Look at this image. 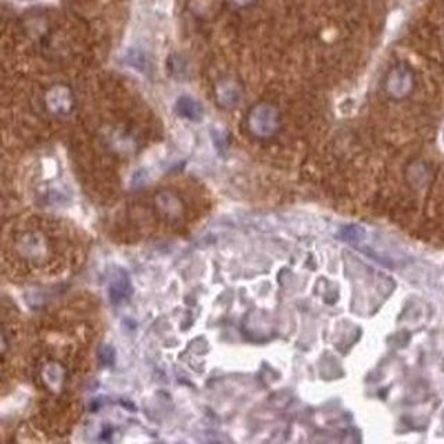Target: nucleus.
<instances>
[{"label":"nucleus","mask_w":444,"mask_h":444,"mask_svg":"<svg viewBox=\"0 0 444 444\" xmlns=\"http://www.w3.org/2000/svg\"><path fill=\"white\" fill-rule=\"evenodd\" d=\"M412 85H414L412 74L403 66L393 68L386 82L387 92L394 99H403L407 95H409Z\"/></svg>","instance_id":"nucleus-1"},{"label":"nucleus","mask_w":444,"mask_h":444,"mask_svg":"<svg viewBox=\"0 0 444 444\" xmlns=\"http://www.w3.org/2000/svg\"><path fill=\"white\" fill-rule=\"evenodd\" d=\"M251 126L260 135H268L275 128V115L268 107H260L254 111L251 118Z\"/></svg>","instance_id":"nucleus-2"},{"label":"nucleus","mask_w":444,"mask_h":444,"mask_svg":"<svg viewBox=\"0 0 444 444\" xmlns=\"http://www.w3.org/2000/svg\"><path fill=\"white\" fill-rule=\"evenodd\" d=\"M129 294V283L126 280V278L119 276L110 287V298L113 299V302H121L122 299H125L126 296Z\"/></svg>","instance_id":"nucleus-3"},{"label":"nucleus","mask_w":444,"mask_h":444,"mask_svg":"<svg viewBox=\"0 0 444 444\" xmlns=\"http://www.w3.org/2000/svg\"><path fill=\"white\" fill-rule=\"evenodd\" d=\"M443 139H444V133H443Z\"/></svg>","instance_id":"nucleus-4"}]
</instances>
